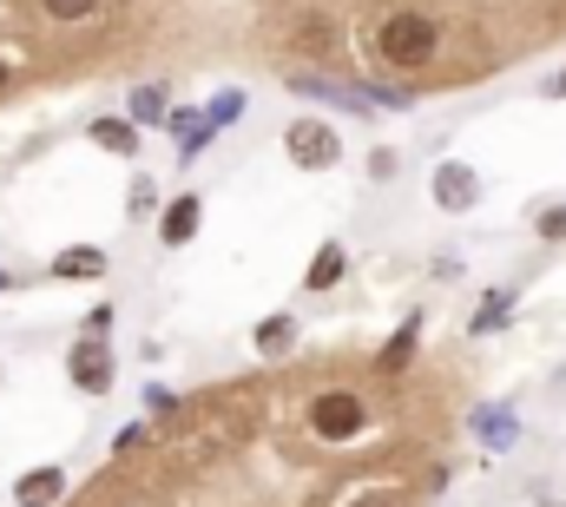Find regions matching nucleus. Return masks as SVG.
I'll return each mask as SVG.
<instances>
[{"label": "nucleus", "mask_w": 566, "mask_h": 507, "mask_svg": "<svg viewBox=\"0 0 566 507\" xmlns=\"http://www.w3.org/2000/svg\"><path fill=\"white\" fill-rule=\"evenodd\" d=\"M151 408L66 507H428L454 475L468 363L316 350L178 402L151 389Z\"/></svg>", "instance_id": "1"}, {"label": "nucleus", "mask_w": 566, "mask_h": 507, "mask_svg": "<svg viewBox=\"0 0 566 507\" xmlns=\"http://www.w3.org/2000/svg\"><path fill=\"white\" fill-rule=\"evenodd\" d=\"M251 40L290 86L402 106L566 46V0H251Z\"/></svg>", "instance_id": "2"}, {"label": "nucleus", "mask_w": 566, "mask_h": 507, "mask_svg": "<svg viewBox=\"0 0 566 507\" xmlns=\"http://www.w3.org/2000/svg\"><path fill=\"white\" fill-rule=\"evenodd\" d=\"M198 0H0V113L165 60Z\"/></svg>", "instance_id": "3"}, {"label": "nucleus", "mask_w": 566, "mask_h": 507, "mask_svg": "<svg viewBox=\"0 0 566 507\" xmlns=\"http://www.w3.org/2000/svg\"><path fill=\"white\" fill-rule=\"evenodd\" d=\"M283 145H290V158L303 172H323V165L343 158V138H336V126H323V120H296V126L283 132Z\"/></svg>", "instance_id": "4"}, {"label": "nucleus", "mask_w": 566, "mask_h": 507, "mask_svg": "<svg viewBox=\"0 0 566 507\" xmlns=\"http://www.w3.org/2000/svg\"><path fill=\"white\" fill-rule=\"evenodd\" d=\"M99 330H106V310L93 317V337L73 350V382L86 389V395H106V382H113V356H106V343H99Z\"/></svg>", "instance_id": "5"}, {"label": "nucleus", "mask_w": 566, "mask_h": 507, "mask_svg": "<svg viewBox=\"0 0 566 507\" xmlns=\"http://www.w3.org/2000/svg\"><path fill=\"white\" fill-rule=\"evenodd\" d=\"M474 198H481V185H474V172H468V165H441V172H434V205L468 211Z\"/></svg>", "instance_id": "6"}, {"label": "nucleus", "mask_w": 566, "mask_h": 507, "mask_svg": "<svg viewBox=\"0 0 566 507\" xmlns=\"http://www.w3.org/2000/svg\"><path fill=\"white\" fill-rule=\"evenodd\" d=\"M60 495H66V475L60 468H33L20 482V507H46V501H60Z\"/></svg>", "instance_id": "7"}, {"label": "nucleus", "mask_w": 566, "mask_h": 507, "mask_svg": "<svg viewBox=\"0 0 566 507\" xmlns=\"http://www.w3.org/2000/svg\"><path fill=\"white\" fill-rule=\"evenodd\" d=\"M198 231V198H178L171 211H165V245H185Z\"/></svg>", "instance_id": "8"}, {"label": "nucleus", "mask_w": 566, "mask_h": 507, "mask_svg": "<svg viewBox=\"0 0 566 507\" xmlns=\"http://www.w3.org/2000/svg\"><path fill=\"white\" fill-rule=\"evenodd\" d=\"M336 277H343V245H323L316 263H310V290H329Z\"/></svg>", "instance_id": "9"}, {"label": "nucleus", "mask_w": 566, "mask_h": 507, "mask_svg": "<svg viewBox=\"0 0 566 507\" xmlns=\"http://www.w3.org/2000/svg\"><path fill=\"white\" fill-rule=\"evenodd\" d=\"M106 270V257L99 251H66V257H53V277H99Z\"/></svg>", "instance_id": "10"}, {"label": "nucleus", "mask_w": 566, "mask_h": 507, "mask_svg": "<svg viewBox=\"0 0 566 507\" xmlns=\"http://www.w3.org/2000/svg\"><path fill=\"white\" fill-rule=\"evenodd\" d=\"M258 343H264L271 356H290V343H296V323H290V317H271V323L258 330Z\"/></svg>", "instance_id": "11"}, {"label": "nucleus", "mask_w": 566, "mask_h": 507, "mask_svg": "<svg viewBox=\"0 0 566 507\" xmlns=\"http://www.w3.org/2000/svg\"><path fill=\"white\" fill-rule=\"evenodd\" d=\"M93 132H99V145H113V152H133V145H139V132L126 126V120H99Z\"/></svg>", "instance_id": "12"}, {"label": "nucleus", "mask_w": 566, "mask_h": 507, "mask_svg": "<svg viewBox=\"0 0 566 507\" xmlns=\"http://www.w3.org/2000/svg\"><path fill=\"white\" fill-rule=\"evenodd\" d=\"M541 231H547V238H566V211H547V218H541Z\"/></svg>", "instance_id": "13"}, {"label": "nucleus", "mask_w": 566, "mask_h": 507, "mask_svg": "<svg viewBox=\"0 0 566 507\" xmlns=\"http://www.w3.org/2000/svg\"><path fill=\"white\" fill-rule=\"evenodd\" d=\"M554 93H566V80H554Z\"/></svg>", "instance_id": "14"}]
</instances>
